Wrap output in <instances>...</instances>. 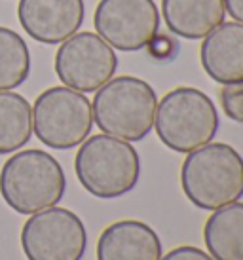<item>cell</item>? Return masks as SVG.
<instances>
[{
	"mask_svg": "<svg viewBox=\"0 0 243 260\" xmlns=\"http://www.w3.org/2000/svg\"><path fill=\"white\" fill-rule=\"evenodd\" d=\"M224 10L232 19L243 23V0H224Z\"/></svg>",
	"mask_w": 243,
	"mask_h": 260,
	"instance_id": "obj_20",
	"label": "cell"
},
{
	"mask_svg": "<svg viewBox=\"0 0 243 260\" xmlns=\"http://www.w3.org/2000/svg\"><path fill=\"white\" fill-rule=\"evenodd\" d=\"M33 137V107L23 95L0 91V156L27 145Z\"/></svg>",
	"mask_w": 243,
	"mask_h": 260,
	"instance_id": "obj_15",
	"label": "cell"
},
{
	"mask_svg": "<svg viewBox=\"0 0 243 260\" xmlns=\"http://www.w3.org/2000/svg\"><path fill=\"white\" fill-rule=\"evenodd\" d=\"M203 71L217 84L228 86L243 80V23H221L203 38L200 48Z\"/></svg>",
	"mask_w": 243,
	"mask_h": 260,
	"instance_id": "obj_11",
	"label": "cell"
},
{
	"mask_svg": "<svg viewBox=\"0 0 243 260\" xmlns=\"http://www.w3.org/2000/svg\"><path fill=\"white\" fill-rule=\"evenodd\" d=\"M53 67L61 84L80 93H92L114 78L118 57L99 35L84 30L61 42Z\"/></svg>",
	"mask_w": 243,
	"mask_h": 260,
	"instance_id": "obj_8",
	"label": "cell"
},
{
	"mask_svg": "<svg viewBox=\"0 0 243 260\" xmlns=\"http://www.w3.org/2000/svg\"><path fill=\"white\" fill-rule=\"evenodd\" d=\"M180 186L198 209L215 211L243 198V156L226 143L192 150L180 167Z\"/></svg>",
	"mask_w": 243,
	"mask_h": 260,
	"instance_id": "obj_1",
	"label": "cell"
},
{
	"mask_svg": "<svg viewBox=\"0 0 243 260\" xmlns=\"http://www.w3.org/2000/svg\"><path fill=\"white\" fill-rule=\"evenodd\" d=\"M165 25L186 40H201L224 23V0H162Z\"/></svg>",
	"mask_w": 243,
	"mask_h": 260,
	"instance_id": "obj_13",
	"label": "cell"
},
{
	"mask_svg": "<svg viewBox=\"0 0 243 260\" xmlns=\"http://www.w3.org/2000/svg\"><path fill=\"white\" fill-rule=\"evenodd\" d=\"M92 101L67 86H53L36 97L33 105V133L53 150L80 146L92 133Z\"/></svg>",
	"mask_w": 243,
	"mask_h": 260,
	"instance_id": "obj_6",
	"label": "cell"
},
{
	"mask_svg": "<svg viewBox=\"0 0 243 260\" xmlns=\"http://www.w3.org/2000/svg\"><path fill=\"white\" fill-rule=\"evenodd\" d=\"M148 51H150V57H154L156 61H167L173 59L177 53V42L171 37H165V35H156L148 42Z\"/></svg>",
	"mask_w": 243,
	"mask_h": 260,
	"instance_id": "obj_18",
	"label": "cell"
},
{
	"mask_svg": "<svg viewBox=\"0 0 243 260\" xmlns=\"http://www.w3.org/2000/svg\"><path fill=\"white\" fill-rule=\"evenodd\" d=\"M203 241L215 260H243V203L215 209L203 226Z\"/></svg>",
	"mask_w": 243,
	"mask_h": 260,
	"instance_id": "obj_14",
	"label": "cell"
},
{
	"mask_svg": "<svg viewBox=\"0 0 243 260\" xmlns=\"http://www.w3.org/2000/svg\"><path fill=\"white\" fill-rule=\"evenodd\" d=\"M31 51L19 32L0 27V91H12L27 82Z\"/></svg>",
	"mask_w": 243,
	"mask_h": 260,
	"instance_id": "obj_16",
	"label": "cell"
},
{
	"mask_svg": "<svg viewBox=\"0 0 243 260\" xmlns=\"http://www.w3.org/2000/svg\"><path fill=\"white\" fill-rule=\"evenodd\" d=\"M219 112L201 89L180 86L158 101L154 127L160 141L179 154L207 145L219 131Z\"/></svg>",
	"mask_w": 243,
	"mask_h": 260,
	"instance_id": "obj_5",
	"label": "cell"
},
{
	"mask_svg": "<svg viewBox=\"0 0 243 260\" xmlns=\"http://www.w3.org/2000/svg\"><path fill=\"white\" fill-rule=\"evenodd\" d=\"M93 27L110 48L137 51L158 35L160 12L154 0H99Z\"/></svg>",
	"mask_w": 243,
	"mask_h": 260,
	"instance_id": "obj_9",
	"label": "cell"
},
{
	"mask_svg": "<svg viewBox=\"0 0 243 260\" xmlns=\"http://www.w3.org/2000/svg\"><path fill=\"white\" fill-rule=\"evenodd\" d=\"M21 249L27 260H82L87 249L86 226L76 213L53 205L23 224Z\"/></svg>",
	"mask_w": 243,
	"mask_h": 260,
	"instance_id": "obj_7",
	"label": "cell"
},
{
	"mask_svg": "<svg viewBox=\"0 0 243 260\" xmlns=\"http://www.w3.org/2000/svg\"><path fill=\"white\" fill-rule=\"evenodd\" d=\"M74 171L87 194L99 200H114L137 186L141 158L128 141L99 133L80 145L74 158Z\"/></svg>",
	"mask_w": 243,
	"mask_h": 260,
	"instance_id": "obj_3",
	"label": "cell"
},
{
	"mask_svg": "<svg viewBox=\"0 0 243 260\" xmlns=\"http://www.w3.org/2000/svg\"><path fill=\"white\" fill-rule=\"evenodd\" d=\"M158 97L148 82L135 76L110 78L95 91L93 123L103 133L128 143L143 141L154 127Z\"/></svg>",
	"mask_w": 243,
	"mask_h": 260,
	"instance_id": "obj_4",
	"label": "cell"
},
{
	"mask_svg": "<svg viewBox=\"0 0 243 260\" xmlns=\"http://www.w3.org/2000/svg\"><path fill=\"white\" fill-rule=\"evenodd\" d=\"M221 107L230 120L243 123V80L221 89Z\"/></svg>",
	"mask_w": 243,
	"mask_h": 260,
	"instance_id": "obj_17",
	"label": "cell"
},
{
	"mask_svg": "<svg viewBox=\"0 0 243 260\" xmlns=\"http://www.w3.org/2000/svg\"><path fill=\"white\" fill-rule=\"evenodd\" d=\"M86 17L84 0H19L17 19L33 40L61 44L76 35Z\"/></svg>",
	"mask_w": 243,
	"mask_h": 260,
	"instance_id": "obj_10",
	"label": "cell"
},
{
	"mask_svg": "<svg viewBox=\"0 0 243 260\" xmlns=\"http://www.w3.org/2000/svg\"><path fill=\"white\" fill-rule=\"evenodd\" d=\"M67 190L61 164L50 152L29 148L14 154L0 169V196L19 215H35L57 205Z\"/></svg>",
	"mask_w": 243,
	"mask_h": 260,
	"instance_id": "obj_2",
	"label": "cell"
},
{
	"mask_svg": "<svg viewBox=\"0 0 243 260\" xmlns=\"http://www.w3.org/2000/svg\"><path fill=\"white\" fill-rule=\"evenodd\" d=\"M160 260H215L213 256L205 251H201L200 247L183 245L177 249H171L169 253L162 256Z\"/></svg>",
	"mask_w": 243,
	"mask_h": 260,
	"instance_id": "obj_19",
	"label": "cell"
},
{
	"mask_svg": "<svg viewBox=\"0 0 243 260\" xmlns=\"http://www.w3.org/2000/svg\"><path fill=\"white\" fill-rule=\"evenodd\" d=\"M162 239L146 222L126 218L107 226L97 241V260H160Z\"/></svg>",
	"mask_w": 243,
	"mask_h": 260,
	"instance_id": "obj_12",
	"label": "cell"
}]
</instances>
